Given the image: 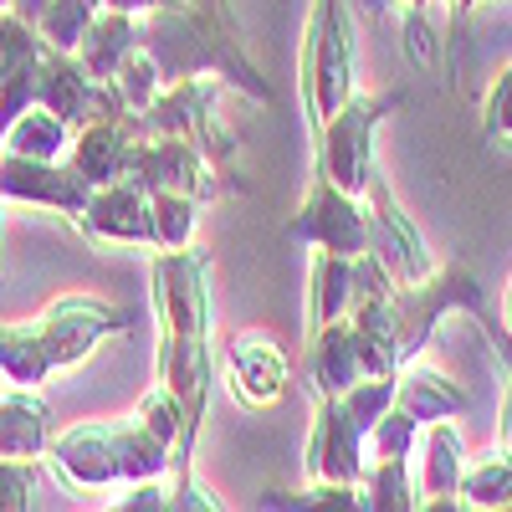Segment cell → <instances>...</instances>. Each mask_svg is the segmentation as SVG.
<instances>
[{"label":"cell","instance_id":"obj_10","mask_svg":"<svg viewBox=\"0 0 512 512\" xmlns=\"http://www.w3.org/2000/svg\"><path fill=\"white\" fill-rule=\"evenodd\" d=\"M128 180L144 185V190H185V195H200V200H216L236 185L205 159L200 144H190L180 134H144L134 159H128Z\"/></svg>","mask_w":512,"mask_h":512},{"label":"cell","instance_id":"obj_44","mask_svg":"<svg viewBox=\"0 0 512 512\" xmlns=\"http://www.w3.org/2000/svg\"><path fill=\"white\" fill-rule=\"evenodd\" d=\"M0 11H11V0H0Z\"/></svg>","mask_w":512,"mask_h":512},{"label":"cell","instance_id":"obj_32","mask_svg":"<svg viewBox=\"0 0 512 512\" xmlns=\"http://www.w3.org/2000/svg\"><path fill=\"white\" fill-rule=\"evenodd\" d=\"M400 400V374H364L354 390H344V405H349V415L364 425V436L374 431V420L384 415Z\"/></svg>","mask_w":512,"mask_h":512},{"label":"cell","instance_id":"obj_13","mask_svg":"<svg viewBox=\"0 0 512 512\" xmlns=\"http://www.w3.org/2000/svg\"><path fill=\"white\" fill-rule=\"evenodd\" d=\"M364 466H369L364 425L349 415L344 395H313V436L303 456L308 482H359Z\"/></svg>","mask_w":512,"mask_h":512},{"label":"cell","instance_id":"obj_12","mask_svg":"<svg viewBox=\"0 0 512 512\" xmlns=\"http://www.w3.org/2000/svg\"><path fill=\"white\" fill-rule=\"evenodd\" d=\"M364 205H369V251L379 256L384 272H390L395 282H420V277H431L441 267L431 241H425L420 226L400 210V200H395V190H390V180H384V175L369 180Z\"/></svg>","mask_w":512,"mask_h":512},{"label":"cell","instance_id":"obj_8","mask_svg":"<svg viewBox=\"0 0 512 512\" xmlns=\"http://www.w3.org/2000/svg\"><path fill=\"white\" fill-rule=\"evenodd\" d=\"M36 328H41V344H47L52 364L77 369L103 338L134 328V313L108 303V297H93V292H62L36 313Z\"/></svg>","mask_w":512,"mask_h":512},{"label":"cell","instance_id":"obj_29","mask_svg":"<svg viewBox=\"0 0 512 512\" xmlns=\"http://www.w3.org/2000/svg\"><path fill=\"white\" fill-rule=\"evenodd\" d=\"M103 11V0H52L47 11H41L36 31L47 47H62V52H77V41L88 36V26L98 21Z\"/></svg>","mask_w":512,"mask_h":512},{"label":"cell","instance_id":"obj_7","mask_svg":"<svg viewBox=\"0 0 512 512\" xmlns=\"http://www.w3.org/2000/svg\"><path fill=\"white\" fill-rule=\"evenodd\" d=\"M400 108H405V93L400 88H390V93H359L354 88V98L338 108L323 123V134L313 139V144H323L318 169H323V175H333L344 190L364 195L369 180L379 175V164H374V134H379V123L390 118V113H400Z\"/></svg>","mask_w":512,"mask_h":512},{"label":"cell","instance_id":"obj_21","mask_svg":"<svg viewBox=\"0 0 512 512\" xmlns=\"http://www.w3.org/2000/svg\"><path fill=\"white\" fill-rule=\"evenodd\" d=\"M354 303V256H338V251H318L313 256V272H308V313H303V333L333 323V318H349Z\"/></svg>","mask_w":512,"mask_h":512},{"label":"cell","instance_id":"obj_39","mask_svg":"<svg viewBox=\"0 0 512 512\" xmlns=\"http://www.w3.org/2000/svg\"><path fill=\"white\" fill-rule=\"evenodd\" d=\"M502 446L512 451V379H507V390H502Z\"/></svg>","mask_w":512,"mask_h":512},{"label":"cell","instance_id":"obj_18","mask_svg":"<svg viewBox=\"0 0 512 512\" xmlns=\"http://www.w3.org/2000/svg\"><path fill=\"white\" fill-rule=\"evenodd\" d=\"M139 139H144L139 113L134 118H98V123H88V128H77V134H72V164L93 185L128 180V159H134Z\"/></svg>","mask_w":512,"mask_h":512},{"label":"cell","instance_id":"obj_28","mask_svg":"<svg viewBox=\"0 0 512 512\" xmlns=\"http://www.w3.org/2000/svg\"><path fill=\"white\" fill-rule=\"evenodd\" d=\"M149 200H154V246H190L205 200L185 190H149Z\"/></svg>","mask_w":512,"mask_h":512},{"label":"cell","instance_id":"obj_6","mask_svg":"<svg viewBox=\"0 0 512 512\" xmlns=\"http://www.w3.org/2000/svg\"><path fill=\"white\" fill-rule=\"evenodd\" d=\"M221 93H226V82L221 77H180V82H164V93L139 113V128L144 134H180L190 144L205 149V159L221 169L226 180L231 175V159H236V139L221 128ZM241 185V180H236ZM246 190V185H241Z\"/></svg>","mask_w":512,"mask_h":512},{"label":"cell","instance_id":"obj_31","mask_svg":"<svg viewBox=\"0 0 512 512\" xmlns=\"http://www.w3.org/2000/svg\"><path fill=\"white\" fill-rule=\"evenodd\" d=\"M415 441H420V420L395 400L390 410H384L379 420H374V431L364 436V446H369V461H379V456H410L415 451Z\"/></svg>","mask_w":512,"mask_h":512},{"label":"cell","instance_id":"obj_36","mask_svg":"<svg viewBox=\"0 0 512 512\" xmlns=\"http://www.w3.org/2000/svg\"><path fill=\"white\" fill-rule=\"evenodd\" d=\"M113 507H118V512H169V477L123 482V497H118Z\"/></svg>","mask_w":512,"mask_h":512},{"label":"cell","instance_id":"obj_2","mask_svg":"<svg viewBox=\"0 0 512 512\" xmlns=\"http://www.w3.org/2000/svg\"><path fill=\"white\" fill-rule=\"evenodd\" d=\"M144 52L154 57L164 82L180 77H221L251 103H272V82L246 57V41L236 26L231 0H159L149 16H139Z\"/></svg>","mask_w":512,"mask_h":512},{"label":"cell","instance_id":"obj_40","mask_svg":"<svg viewBox=\"0 0 512 512\" xmlns=\"http://www.w3.org/2000/svg\"><path fill=\"white\" fill-rule=\"evenodd\" d=\"M52 0H11V11L16 16H26V21H41V11H47Z\"/></svg>","mask_w":512,"mask_h":512},{"label":"cell","instance_id":"obj_27","mask_svg":"<svg viewBox=\"0 0 512 512\" xmlns=\"http://www.w3.org/2000/svg\"><path fill=\"white\" fill-rule=\"evenodd\" d=\"M262 507H282V512H359L364 492H359V482H308L303 492H262Z\"/></svg>","mask_w":512,"mask_h":512},{"label":"cell","instance_id":"obj_43","mask_svg":"<svg viewBox=\"0 0 512 512\" xmlns=\"http://www.w3.org/2000/svg\"><path fill=\"white\" fill-rule=\"evenodd\" d=\"M0 231H6V195H0Z\"/></svg>","mask_w":512,"mask_h":512},{"label":"cell","instance_id":"obj_3","mask_svg":"<svg viewBox=\"0 0 512 512\" xmlns=\"http://www.w3.org/2000/svg\"><path fill=\"white\" fill-rule=\"evenodd\" d=\"M57 472L72 487H113V482H144V477H169L175 466V446L154 436L144 415H123V420H82L52 436Z\"/></svg>","mask_w":512,"mask_h":512},{"label":"cell","instance_id":"obj_19","mask_svg":"<svg viewBox=\"0 0 512 512\" xmlns=\"http://www.w3.org/2000/svg\"><path fill=\"white\" fill-rule=\"evenodd\" d=\"M52 410L31 384H6L0 390V456L41 461L52 451Z\"/></svg>","mask_w":512,"mask_h":512},{"label":"cell","instance_id":"obj_9","mask_svg":"<svg viewBox=\"0 0 512 512\" xmlns=\"http://www.w3.org/2000/svg\"><path fill=\"white\" fill-rule=\"evenodd\" d=\"M297 241H308L313 251H338V256H364L369 251V205L364 195L344 190L333 175H313L297 216L287 221Z\"/></svg>","mask_w":512,"mask_h":512},{"label":"cell","instance_id":"obj_33","mask_svg":"<svg viewBox=\"0 0 512 512\" xmlns=\"http://www.w3.org/2000/svg\"><path fill=\"white\" fill-rule=\"evenodd\" d=\"M113 82H118V93L128 98V108H134V113H144V108L164 93V77H159V67H154V57H149L144 47L118 67V77H113Z\"/></svg>","mask_w":512,"mask_h":512},{"label":"cell","instance_id":"obj_5","mask_svg":"<svg viewBox=\"0 0 512 512\" xmlns=\"http://www.w3.org/2000/svg\"><path fill=\"white\" fill-rule=\"evenodd\" d=\"M451 313H466L472 323H492V303H487V292L482 282L466 272L461 262H441L431 277H420V282H400L395 287V328H400V369L410 359H420V349L436 338L441 318Z\"/></svg>","mask_w":512,"mask_h":512},{"label":"cell","instance_id":"obj_11","mask_svg":"<svg viewBox=\"0 0 512 512\" xmlns=\"http://www.w3.org/2000/svg\"><path fill=\"white\" fill-rule=\"evenodd\" d=\"M93 180L82 175L72 159H31L16 149H0V195L21 200V205H41L52 216L77 221L93 200Z\"/></svg>","mask_w":512,"mask_h":512},{"label":"cell","instance_id":"obj_4","mask_svg":"<svg viewBox=\"0 0 512 512\" xmlns=\"http://www.w3.org/2000/svg\"><path fill=\"white\" fill-rule=\"evenodd\" d=\"M354 26L344 0H313L303 26V57H297V93H303V118L313 139L323 123L354 98Z\"/></svg>","mask_w":512,"mask_h":512},{"label":"cell","instance_id":"obj_20","mask_svg":"<svg viewBox=\"0 0 512 512\" xmlns=\"http://www.w3.org/2000/svg\"><path fill=\"white\" fill-rule=\"evenodd\" d=\"M144 47V31H139V16L134 11H113V6H103L98 11V21L88 26V36L77 41V57L88 62V72L93 77H103V82H113L118 77V67L128 62Z\"/></svg>","mask_w":512,"mask_h":512},{"label":"cell","instance_id":"obj_24","mask_svg":"<svg viewBox=\"0 0 512 512\" xmlns=\"http://www.w3.org/2000/svg\"><path fill=\"white\" fill-rule=\"evenodd\" d=\"M72 134H77V128H72L62 113H52L47 103H31V108L6 128L0 149H16V154H31V159H62L67 144H72Z\"/></svg>","mask_w":512,"mask_h":512},{"label":"cell","instance_id":"obj_17","mask_svg":"<svg viewBox=\"0 0 512 512\" xmlns=\"http://www.w3.org/2000/svg\"><path fill=\"white\" fill-rule=\"evenodd\" d=\"M303 379L313 395H344L364 379V359H359V338L349 318H333L323 328L308 333V354H303Z\"/></svg>","mask_w":512,"mask_h":512},{"label":"cell","instance_id":"obj_37","mask_svg":"<svg viewBox=\"0 0 512 512\" xmlns=\"http://www.w3.org/2000/svg\"><path fill=\"white\" fill-rule=\"evenodd\" d=\"M405 6H410V41H415V62L425 67V62H431V41H425V6H431V0H405Z\"/></svg>","mask_w":512,"mask_h":512},{"label":"cell","instance_id":"obj_42","mask_svg":"<svg viewBox=\"0 0 512 512\" xmlns=\"http://www.w3.org/2000/svg\"><path fill=\"white\" fill-rule=\"evenodd\" d=\"M502 318L512 323V282H507V292H502Z\"/></svg>","mask_w":512,"mask_h":512},{"label":"cell","instance_id":"obj_16","mask_svg":"<svg viewBox=\"0 0 512 512\" xmlns=\"http://www.w3.org/2000/svg\"><path fill=\"white\" fill-rule=\"evenodd\" d=\"M420 507H466L461 502V472H466V441L456 415H441L431 425H420Z\"/></svg>","mask_w":512,"mask_h":512},{"label":"cell","instance_id":"obj_30","mask_svg":"<svg viewBox=\"0 0 512 512\" xmlns=\"http://www.w3.org/2000/svg\"><path fill=\"white\" fill-rule=\"evenodd\" d=\"M41 52H47V41H41L36 21H26L16 11H0V77L31 67Z\"/></svg>","mask_w":512,"mask_h":512},{"label":"cell","instance_id":"obj_1","mask_svg":"<svg viewBox=\"0 0 512 512\" xmlns=\"http://www.w3.org/2000/svg\"><path fill=\"white\" fill-rule=\"evenodd\" d=\"M154 308H159V379L185 405V451L169 477L195 472L200 420L216 384V344H210V251L205 246H154Z\"/></svg>","mask_w":512,"mask_h":512},{"label":"cell","instance_id":"obj_35","mask_svg":"<svg viewBox=\"0 0 512 512\" xmlns=\"http://www.w3.org/2000/svg\"><path fill=\"white\" fill-rule=\"evenodd\" d=\"M482 134H487V139H512V62L492 77V88H487Z\"/></svg>","mask_w":512,"mask_h":512},{"label":"cell","instance_id":"obj_15","mask_svg":"<svg viewBox=\"0 0 512 512\" xmlns=\"http://www.w3.org/2000/svg\"><path fill=\"white\" fill-rule=\"evenodd\" d=\"M77 226L93 241H118V246H154V200L134 180L98 185L88 210L77 216Z\"/></svg>","mask_w":512,"mask_h":512},{"label":"cell","instance_id":"obj_14","mask_svg":"<svg viewBox=\"0 0 512 512\" xmlns=\"http://www.w3.org/2000/svg\"><path fill=\"white\" fill-rule=\"evenodd\" d=\"M231 390L246 405H272L282 400L287 379H292V354L277 344L272 333H226V344L216 349Z\"/></svg>","mask_w":512,"mask_h":512},{"label":"cell","instance_id":"obj_23","mask_svg":"<svg viewBox=\"0 0 512 512\" xmlns=\"http://www.w3.org/2000/svg\"><path fill=\"white\" fill-rule=\"evenodd\" d=\"M57 374L47 344H41V328L36 318H21V323H0V379L6 384H31L41 390Z\"/></svg>","mask_w":512,"mask_h":512},{"label":"cell","instance_id":"obj_22","mask_svg":"<svg viewBox=\"0 0 512 512\" xmlns=\"http://www.w3.org/2000/svg\"><path fill=\"white\" fill-rule=\"evenodd\" d=\"M400 405H405L420 425H431V420H441V415H461L466 405H472V395H466L451 374L410 359V364L400 369Z\"/></svg>","mask_w":512,"mask_h":512},{"label":"cell","instance_id":"obj_41","mask_svg":"<svg viewBox=\"0 0 512 512\" xmlns=\"http://www.w3.org/2000/svg\"><path fill=\"white\" fill-rule=\"evenodd\" d=\"M103 6H113V11H134V16H149L159 0H103Z\"/></svg>","mask_w":512,"mask_h":512},{"label":"cell","instance_id":"obj_38","mask_svg":"<svg viewBox=\"0 0 512 512\" xmlns=\"http://www.w3.org/2000/svg\"><path fill=\"white\" fill-rule=\"evenodd\" d=\"M487 344H492V354L502 359V369H507V379H512V323H502V318H492L487 328Z\"/></svg>","mask_w":512,"mask_h":512},{"label":"cell","instance_id":"obj_34","mask_svg":"<svg viewBox=\"0 0 512 512\" xmlns=\"http://www.w3.org/2000/svg\"><path fill=\"white\" fill-rule=\"evenodd\" d=\"M36 492V461L0 456V512H26Z\"/></svg>","mask_w":512,"mask_h":512},{"label":"cell","instance_id":"obj_26","mask_svg":"<svg viewBox=\"0 0 512 512\" xmlns=\"http://www.w3.org/2000/svg\"><path fill=\"white\" fill-rule=\"evenodd\" d=\"M461 502L466 507H512V451L507 446H492L466 461Z\"/></svg>","mask_w":512,"mask_h":512},{"label":"cell","instance_id":"obj_25","mask_svg":"<svg viewBox=\"0 0 512 512\" xmlns=\"http://www.w3.org/2000/svg\"><path fill=\"white\" fill-rule=\"evenodd\" d=\"M364 512H410L420 507V487L410 482V456H379L359 477Z\"/></svg>","mask_w":512,"mask_h":512}]
</instances>
